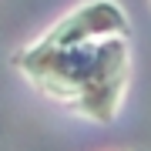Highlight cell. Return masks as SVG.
Returning a JSON list of instances; mask_svg holds the SVG:
<instances>
[{
    "label": "cell",
    "instance_id": "obj_1",
    "mask_svg": "<svg viewBox=\"0 0 151 151\" xmlns=\"http://www.w3.org/2000/svg\"><path fill=\"white\" fill-rule=\"evenodd\" d=\"M24 70L54 97L74 101L97 121H108L128 77V44L121 37L87 40L74 47H34L20 57Z\"/></svg>",
    "mask_w": 151,
    "mask_h": 151
},
{
    "label": "cell",
    "instance_id": "obj_2",
    "mask_svg": "<svg viewBox=\"0 0 151 151\" xmlns=\"http://www.w3.org/2000/svg\"><path fill=\"white\" fill-rule=\"evenodd\" d=\"M97 34H104V37H121V34H128L124 17L118 14L114 4H108V0L84 4L81 10L64 17V20L44 37V47H74V44L94 40Z\"/></svg>",
    "mask_w": 151,
    "mask_h": 151
}]
</instances>
